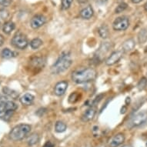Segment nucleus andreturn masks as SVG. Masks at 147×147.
<instances>
[{
	"mask_svg": "<svg viewBox=\"0 0 147 147\" xmlns=\"http://www.w3.org/2000/svg\"><path fill=\"white\" fill-rule=\"evenodd\" d=\"M97 76L96 71L92 68H82L76 70L72 73V80L77 84H82L91 82L96 79Z\"/></svg>",
	"mask_w": 147,
	"mask_h": 147,
	"instance_id": "obj_1",
	"label": "nucleus"
},
{
	"mask_svg": "<svg viewBox=\"0 0 147 147\" xmlns=\"http://www.w3.org/2000/svg\"><path fill=\"white\" fill-rule=\"evenodd\" d=\"M72 63V59L69 53H63L51 68L52 73H53V74H59V73L65 72V70H67L70 67Z\"/></svg>",
	"mask_w": 147,
	"mask_h": 147,
	"instance_id": "obj_2",
	"label": "nucleus"
},
{
	"mask_svg": "<svg viewBox=\"0 0 147 147\" xmlns=\"http://www.w3.org/2000/svg\"><path fill=\"white\" fill-rule=\"evenodd\" d=\"M31 131V126L28 124H20L15 126L9 133L10 140L13 141H20L28 136Z\"/></svg>",
	"mask_w": 147,
	"mask_h": 147,
	"instance_id": "obj_3",
	"label": "nucleus"
},
{
	"mask_svg": "<svg viewBox=\"0 0 147 147\" xmlns=\"http://www.w3.org/2000/svg\"><path fill=\"white\" fill-rule=\"evenodd\" d=\"M147 121V111H142L135 114L128 122V126L129 129L138 127L144 124Z\"/></svg>",
	"mask_w": 147,
	"mask_h": 147,
	"instance_id": "obj_4",
	"label": "nucleus"
},
{
	"mask_svg": "<svg viewBox=\"0 0 147 147\" xmlns=\"http://www.w3.org/2000/svg\"><path fill=\"white\" fill-rule=\"evenodd\" d=\"M12 44L19 49H25L28 46V39L25 35L21 32H17L12 39Z\"/></svg>",
	"mask_w": 147,
	"mask_h": 147,
	"instance_id": "obj_5",
	"label": "nucleus"
},
{
	"mask_svg": "<svg viewBox=\"0 0 147 147\" xmlns=\"http://www.w3.org/2000/svg\"><path fill=\"white\" fill-rule=\"evenodd\" d=\"M129 26V20L125 16L119 17L114 21L113 24V28L115 31H125Z\"/></svg>",
	"mask_w": 147,
	"mask_h": 147,
	"instance_id": "obj_6",
	"label": "nucleus"
},
{
	"mask_svg": "<svg viewBox=\"0 0 147 147\" xmlns=\"http://www.w3.org/2000/svg\"><path fill=\"white\" fill-rule=\"evenodd\" d=\"M46 19L44 16H42V15H36L32 18L30 26L34 29H39V28L42 26L46 23Z\"/></svg>",
	"mask_w": 147,
	"mask_h": 147,
	"instance_id": "obj_7",
	"label": "nucleus"
},
{
	"mask_svg": "<svg viewBox=\"0 0 147 147\" xmlns=\"http://www.w3.org/2000/svg\"><path fill=\"white\" fill-rule=\"evenodd\" d=\"M124 52L123 50H118L113 52L110 56H109L108 59L106 60V64L107 65H113L117 63L123 57Z\"/></svg>",
	"mask_w": 147,
	"mask_h": 147,
	"instance_id": "obj_8",
	"label": "nucleus"
},
{
	"mask_svg": "<svg viewBox=\"0 0 147 147\" xmlns=\"http://www.w3.org/2000/svg\"><path fill=\"white\" fill-rule=\"evenodd\" d=\"M68 83L67 81L63 80V81H60L56 83L55 86V89H54V92H55V94L58 96H61L65 94V91L68 88Z\"/></svg>",
	"mask_w": 147,
	"mask_h": 147,
	"instance_id": "obj_9",
	"label": "nucleus"
},
{
	"mask_svg": "<svg viewBox=\"0 0 147 147\" xmlns=\"http://www.w3.org/2000/svg\"><path fill=\"white\" fill-rule=\"evenodd\" d=\"M125 141V136L123 133H118L111 138L109 140V147H118Z\"/></svg>",
	"mask_w": 147,
	"mask_h": 147,
	"instance_id": "obj_10",
	"label": "nucleus"
},
{
	"mask_svg": "<svg viewBox=\"0 0 147 147\" xmlns=\"http://www.w3.org/2000/svg\"><path fill=\"white\" fill-rule=\"evenodd\" d=\"M96 113V109L94 107H90L84 113L82 114L81 119H82V122H85V123L89 122V121H91L92 119L94 118Z\"/></svg>",
	"mask_w": 147,
	"mask_h": 147,
	"instance_id": "obj_11",
	"label": "nucleus"
},
{
	"mask_svg": "<svg viewBox=\"0 0 147 147\" xmlns=\"http://www.w3.org/2000/svg\"><path fill=\"white\" fill-rule=\"evenodd\" d=\"M93 9L90 5H88L86 8H84L83 9L81 10L80 12V16L82 17L83 20H89L91 19L92 16H93Z\"/></svg>",
	"mask_w": 147,
	"mask_h": 147,
	"instance_id": "obj_12",
	"label": "nucleus"
},
{
	"mask_svg": "<svg viewBox=\"0 0 147 147\" xmlns=\"http://www.w3.org/2000/svg\"><path fill=\"white\" fill-rule=\"evenodd\" d=\"M34 99H35V97L33 95L30 94V93H26L20 98V102L23 106H31L32 104L33 103Z\"/></svg>",
	"mask_w": 147,
	"mask_h": 147,
	"instance_id": "obj_13",
	"label": "nucleus"
},
{
	"mask_svg": "<svg viewBox=\"0 0 147 147\" xmlns=\"http://www.w3.org/2000/svg\"><path fill=\"white\" fill-rule=\"evenodd\" d=\"M136 46V42L133 39H127L126 41L123 42V46H122V50L125 53H128V52H130L135 48Z\"/></svg>",
	"mask_w": 147,
	"mask_h": 147,
	"instance_id": "obj_14",
	"label": "nucleus"
},
{
	"mask_svg": "<svg viewBox=\"0 0 147 147\" xmlns=\"http://www.w3.org/2000/svg\"><path fill=\"white\" fill-rule=\"evenodd\" d=\"M30 63L34 67H43L46 64V59L44 57H34L31 59Z\"/></svg>",
	"mask_w": 147,
	"mask_h": 147,
	"instance_id": "obj_15",
	"label": "nucleus"
},
{
	"mask_svg": "<svg viewBox=\"0 0 147 147\" xmlns=\"http://www.w3.org/2000/svg\"><path fill=\"white\" fill-rule=\"evenodd\" d=\"M3 92L4 94L13 99H17L19 98V93L13 89L9 88V87H4L3 89Z\"/></svg>",
	"mask_w": 147,
	"mask_h": 147,
	"instance_id": "obj_16",
	"label": "nucleus"
},
{
	"mask_svg": "<svg viewBox=\"0 0 147 147\" xmlns=\"http://www.w3.org/2000/svg\"><path fill=\"white\" fill-rule=\"evenodd\" d=\"M16 28V25L12 21H8L5 22L3 26V31L5 34H10Z\"/></svg>",
	"mask_w": 147,
	"mask_h": 147,
	"instance_id": "obj_17",
	"label": "nucleus"
},
{
	"mask_svg": "<svg viewBox=\"0 0 147 147\" xmlns=\"http://www.w3.org/2000/svg\"><path fill=\"white\" fill-rule=\"evenodd\" d=\"M17 55H18V53L14 52V51L10 50L8 48L4 49L1 52V56L3 59H11L12 57H16Z\"/></svg>",
	"mask_w": 147,
	"mask_h": 147,
	"instance_id": "obj_18",
	"label": "nucleus"
},
{
	"mask_svg": "<svg viewBox=\"0 0 147 147\" xmlns=\"http://www.w3.org/2000/svg\"><path fill=\"white\" fill-rule=\"evenodd\" d=\"M98 32L101 38L102 39H107L109 36V31L108 26L106 24L102 25L98 29Z\"/></svg>",
	"mask_w": 147,
	"mask_h": 147,
	"instance_id": "obj_19",
	"label": "nucleus"
},
{
	"mask_svg": "<svg viewBox=\"0 0 147 147\" xmlns=\"http://www.w3.org/2000/svg\"><path fill=\"white\" fill-rule=\"evenodd\" d=\"M138 40L140 44L145 43L147 41V28L140 30L138 34Z\"/></svg>",
	"mask_w": 147,
	"mask_h": 147,
	"instance_id": "obj_20",
	"label": "nucleus"
},
{
	"mask_svg": "<svg viewBox=\"0 0 147 147\" xmlns=\"http://www.w3.org/2000/svg\"><path fill=\"white\" fill-rule=\"evenodd\" d=\"M66 128H67L66 124L62 122V121H57L56 125H55V130H56V133H63V132H65L66 130Z\"/></svg>",
	"mask_w": 147,
	"mask_h": 147,
	"instance_id": "obj_21",
	"label": "nucleus"
},
{
	"mask_svg": "<svg viewBox=\"0 0 147 147\" xmlns=\"http://www.w3.org/2000/svg\"><path fill=\"white\" fill-rule=\"evenodd\" d=\"M42 43H43V42L42 39H40L39 38H36L30 42V46L32 49H38L42 45Z\"/></svg>",
	"mask_w": 147,
	"mask_h": 147,
	"instance_id": "obj_22",
	"label": "nucleus"
},
{
	"mask_svg": "<svg viewBox=\"0 0 147 147\" xmlns=\"http://www.w3.org/2000/svg\"><path fill=\"white\" fill-rule=\"evenodd\" d=\"M39 135H38V134H36V133H33V134H32V135L28 138L27 142H28L29 146H33V145L36 144L37 142H39Z\"/></svg>",
	"mask_w": 147,
	"mask_h": 147,
	"instance_id": "obj_23",
	"label": "nucleus"
},
{
	"mask_svg": "<svg viewBox=\"0 0 147 147\" xmlns=\"http://www.w3.org/2000/svg\"><path fill=\"white\" fill-rule=\"evenodd\" d=\"M147 86V79L146 78H142L141 80L139 81L137 84V88L139 90H143L146 89V87Z\"/></svg>",
	"mask_w": 147,
	"mask_h": 147,
	"instance_id": "obj_24",
	"label": "nucleus"
},
{
	"mask_svg": "<svg viewBox=\"0 0 147 147\" xmlns=\"http://www.w3.org/2000/svg\"><path fill=\"white\" fill-rule=\"evenodd\" d=\"M128 7V5L125 3H121L119 4V5L116 7V9H115V13H121V12H123V11H125Z\"/></svg>",
	"mask_w": 147,
	"mask_h": 147,
	"instance_id": "obj_25",
	"label": "nucleus"
},
{
	"mask_svg": "<svg viewBox=\"0 0 147 147\" xmlns=\"http://www.w3.org/2000/svg\"><path fill=\"white\" fill-rule=\"evenodd\" d=\"M9 16V12L5 9H0V18L2 20H6Z\"/></svg>",
	"mask_w": 147,
	"mask_h": 147,
	"instance_id": "obj_26",
	"label": "nucleus"
},
{
	"mask_svg": "<svg viewBox=\"0 0 147 147\" xmlns=\"http://www.w3.org/2000/svg\"><path fill=\"white\" fill-rule=\"evenodd\" d=\"M72 0H62V9L64 10L68 9L71 6Z\"/></svg>",
	"mask_w": 147,
	"mask_h": 147,
	"instance_id": "obj_27",
	"label": "nucleus"
},
{
	"mask_svg": "<svg viewBox=\"0 0 147 147\" xmlns=\"http://www.w3.org/2000/svg\"><path fill=\"white\" fill-rule=\"evenodd\" d=\"M79 94L78 93H76V92H73V93H72V94L70 95L69 98V102H71V103H74V102H76V101H78V99H79Z\"/></svg>",
	"mask_w": 147,
	"mask_h": 147,
	"instance_id": "obj_28",
	"label": "nucleus"
},
{
	"mask_svg": "<svg viewBox=\"0 0 147 147\" xmlns=\"http://www.w3.org/2000/svg\"><path fill=\"white\" fill-rule=\"evenodd\" d=\"M11 3H12V0H0V5L7 7L11 4Z\"/></svg>",
	"mask_w": 147,
	"mask_h": 147,
	"instance_id": "obj_29",
	"label": "nucleus"
},
{
	"mask_svg": "<svg viewBox=\"0 0 147 147\" xmlns=\"http://www.w3.org/2000/svg\"><path fill=\"white\" fill-rule=\"evenodd\" d=\"M42 147H54V144L51 141H47Z\"/></svg>",
	"mask_w": 147,
	"mask_h": 147,
	"instance_id": "obj_30",
	"label": "nucleus"
},
{
	"mask_svg": "<svg viewBox=\"0 0 147 147\" xmlns=\"http://www.w3.org/2000/svg\"><path fill=\"white\" fill-rule=\"evenodd\" d=\"M3 43H4V37L0 34V47L3 46Z\"/></svg>",
	"mask_w": 147,
	"mask_h": 147,
	"instance_id": "obj_31",
	"label": "nucleus"
},
{
	"mask_svg": "<svg viewBox=\"0 0 147 147\" xmlns=\"http://www.w3.org/2000/svg\"><path fill=\"white\" fill-rule=\"evenodd\" d=\"M126 112V107L125 106H123V108L121 109V113L124 114Z\"/></svg>",
	"mask_w": 147,
	"mask_h": 147,
	"instance_id": "obj_32",
	"label": "nucleus"
},
{
	"mask_svg": "<svg viewBox=\"0 0 147 147\" xmlns=\"http://www.w3.org/2000/svg\"><path fill=\"white\" fill-rule=\"evenodd\" d=\"M142 0H131V2L133 3H135V4H137V3H140L142 2Z\"/></svg>",
	"mask_w": 147,
	"mask_h": 147,
	"instance_id": "obj_33",
	"label": "nucleus"
},
{
	"mask_svg": "<svg viewBox=\"0 0 147 147\" xmlns=\"http://www.w3.org/2000/svg\"><path fill=\"white\" fill-rule=\"evenodd\" d=\"M87 1H88V0H78V2L80 3H86Z\"/></svg>",
	"mask_w": 147,
	"mask_h": 147,
	"instance_id": "obj_34",
	"label": "nucleus"
},
{
	"mask_svg": "<svg viewBox=\"0 0 147 147\" xmlns=\"http://www.w3.org/2000/svg\"><path fill=\"white\" fill-rule=\"evenodd\" d=\"M97 1H98L99 3H106V2H107L108 0H97Z\"/></svg>",
	"mask_w": 147,
	"mask_h": 147,
	"instance_id": "obj_35",
	"label": "nucleus"
},
{
	"mask_svg": "<svg viewBox=\"0 0 147 147\" xmlns=\"http://www.w3.org/2000/svg\"><path fill=\"white\" fill-rule=\"evenodd\" d=\"M144 9H145V10H146V12H147V2H146V4H145Z\"/></svg>",
	"mask_w": 147,
	"mask_h": 147,
	"instance_id": "obj_36",
	"label": "nucleus"
},
{
	"mask_svg": "<svg viewBox=\"0 0 147 147\" xmlns=\"http://www.w3.org/2000/svg\"><path fill=\"white\" fill-rule=\"evenodd\" d=\"M122 147H132L131 146H129V145H124V146H123Z\"/></svg>",
	"mask_w": 147,
	"mask_h": 147,
	"instance_id": "obj_37",
	"label": "nucleus"
},
{
	"mask_svg": "<svg viewBox=\"0 0 147 147\" xmlns=\"http://www.w3.org/2000/svg\"><path fill=\"white\" fill-rule=\"evenodd\" d=\"M117 2H118V3H123V0H117Z\"/></svg>",
	"mask_w": 147,
	"mask_h": 147,
	"instance_id": "obj_38",
	"label": "nucleus"
},
{
	"mask_svg": "<svg viewBox=\"0 0 147 147\" xmlns=\"http://www.w3.org/2000/svg\"><path fill=\"white\" fill-rule=\"evenodd\" d=\"M146 146H147V143H146Z\"/></svg>",
	"mask_w": 147,
	"mask_h": 147,
	"instance_id": "obj_39",
	"label": "nucleus"
}]
</instances>
